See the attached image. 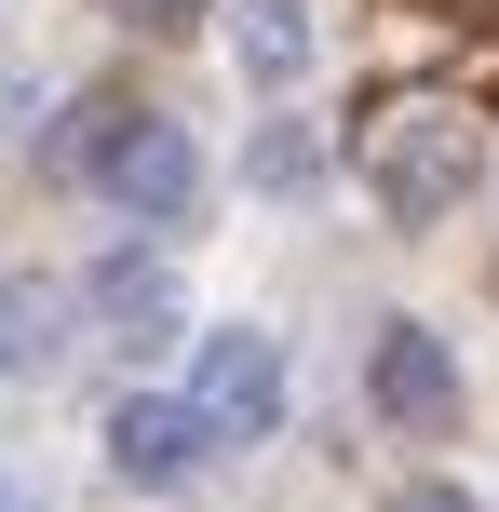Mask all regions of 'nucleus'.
Returning a JSON list of instances; mask_svg holds the SVG:
<instances>
[{
    "label": "nucleus",
    "instance_id": "obj_6",
    "mask_svg": "<svg viewBox=\"0 0 499 512\" xmlns=\"http://www.w3.org/2000/svg\"><path fill=\"white\" fill-rule=\"evenodd\" d=\"M68 283L54 270H0V378H54L68 364Z\"/></svg>",
    "mask_w": 499,
    "mask_h": 512
},
{
    "label": "nucleus",
    "instance_id": "obj_11",
    "mask_svg": "<svg viewBox=\"0 0 499 512\" xmlns=\"http://www.w3.org/2000/svg\"><path fill=\"white\" fill-rule=\"evenodd\" d=\"M392 512H473V499H459V486H405Z\"/></svg>",
    "mask_w": 499,
    "mask_h": 512
},
{
    "label": "nucleus",
    "instance_id": "obj_12",
    "mask_svg": "<svg viewBox=\"0 0 499 512\" xmlns=\"http://www.w3.org/2000/svg\"><path fill=\"white\" fill-rule=\"evenodd\" d=\"M0 512H41V499H27V472H14V459H0Z\"/></svg>",
    "mask_w": 499,
    "mask_h": 512
},
{
    "label": "nucleus",
    "instance_id": "obj_2",
    "mask_svg": "<svg viewBox=\"0 0 499 512\" xmlns=\"http://www.w3.org/2000/svg\"><path fill=\"white\" fill-rule=\"evenodd\" d=\"M189 405H203L216 445H270L284 432V351H270V324H216L189 351Z\"/></svg>",
    "mask_w": 499,
    "mask_h": 512
},
{
    "label": "nucleus",
    "instance_id": "obj_4",
    "mask_svg": "<svg viewBox=\"0 0 499 512\" xmlns=\"http://www.w3.org/2000/svg\"><path fill=\"white\" fill-rule=\"evenodd\" d=\"M365 391H378V418H392V432H459V351H446L432 324H378Z\"/></svg>",
    "mask_w": 499,
    "mask_h": 512
},
{
    "label": "nucleus",
    "instance_id": "obj_8",
    "mask_svg": "<svg viewBox=\"0 0 499 512\" xmlns=\"http://www.w3.org/2000/svg\"><path fill=\"white\" fill-rule=\"evenodd\" d=\"M311 0H230V54H243V81L257 95H284V81H311Z\"/></svg>",
    "mask_w": 499,
    "mask_h": 512
},
{
    "label": "nucleus",
    "instance_id": "obj_3",
    "mask_svg": "<svg viewBox=\"0 0 499 512\" xmlns=\"http://www.w3.org/2000/svg\"><path fill=\"white\" fill-rule=\"evenodd\" d=\"M95 176H108V203L122 216H149V230H176L189 203H203V149H189V122H162V108H135L122 135L95 149Z\"/></svg>",
    "mask_w": 499,
    "mask_h": 512
},
{
    "label": "nucleus",
    "instance_id": "obj_7",
    "mask_svg": "<svg viewBox=\"0 0 499 512\" xmlns=\"http://www.w3.org/2000/svg\"><path fill=\"white\" fill-rule=\"evenodd\" d=\"M81 310H95L122 351H149V337H176V270H162V256H108V270L81 283Z\"/></svg>",
    "mask_w": 499,
    "mask_h": 512
},
{
    "label": "nucleus",
    "instance_id": "obj_9",
    "mask_svg": "<svg viewBox=\"0 0 499 512\" xmlns=\"http://www.w3.org/2000/svg\"><path fill=\"white\" fill-rule=\"evenodd\" d=\"M311 176H324V149H311L297 122H270V135H257V189H311Z\"/></svg>",
    "mask_w": 499,
    "mask_h": 512
},
{
    "label": "nucleus",
    "instance_id": "obj_10",
    "mask_svg": "<svg viewBox=\"0 0 499 512\" xmlns=\"http://www.w3.org/2000/svg\"><path fill=\"white\" fill-rule=\"evenodd\" d=\"M108 14H122V27H149V41H162V27H189L203 0H108Z\"/></svg>",
    "mask_w": 499,
    "mask_h": 512
},
{
    "label": "nucleus",
    "instance_id": "obj_5",
    "mask_svg": "<svg viewBox=\"0 0 499 512\" xmlns=\"http://www.w3.org/2000/svg\"><path fill=\"white\" fill-rule=\"evenodd\" d=\"M203 405H189V391H122V405H108V472H122V486H189V472H203Z\"/></svg>",
    "mask_w": 499,
    "mask_h": 512
},
{
    "label": "nucleus",
    "instance_id": "obj_1",
    "mask_svg": "<svg viewBox=\"0 0 499 512\" xmlns=\"http://www.w3.org/2000/svg\"><path fill=\"white\" fill-rule=\"evenodd\" d=\"M365 189L392 230H432V216H459V189H473V108L446 95H392L365 122Z\"/></svg>",
    "mask_w": 499,
    "mask_h": 512
}]
</instances>
